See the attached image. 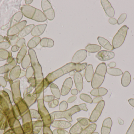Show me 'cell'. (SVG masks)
<instances>
[{
  "mask_svg": "<svg viewBox=\"0 0 134 134\" xmlns=\"http://www.w3.org/2000/svg\"><path fill=\"white\" fill-rule=\"evenodd\" d=\"M87 56V52L86 50H78L74 54L72 60V63L80 64L84 60Z\"/></svg>",
  "mask_w": 134,
  "mask_h": 134,
  "instance_id": "cell-11",
  "label": "cell"
},
{
  "mask_svg": "<svg viewBox=\"0 0 134 134\" xmlns=\"http://www.w3.org/2000/svg\"><path fill=\"white\" fill-rule=\"evenodd\" d=\"M40 44L42 47L51 48L54 46V42L51 39L44 38L41 39Z\"/></svg>",
  "mask_w": 134,
  "mask_h": 134,
  "instance_id": "cell-23",
  "label": "cell"
},
{
  "mask_svg": "<svg viewBox=\"0 0 134 134\" xmlns=\"http://www.w3.org/2000/svg\"><path fill=\"white\" fill-rule=\"evenodd\" d=\"M74 80L76 89L79 92H81L83 89V79L82 76L79 72H76L74 75Z\"/></svg>",
  "mask_w": 134,
  "mask_h": 134,
  "instance_id": "cell-15",
  "label": "cell"
},
{
  "mask_svg": "<svg viewBox=\"0 0 134 134\" xmlns=\"http://www.w3.org/2000/svg\"><path fill=\"white\" fill-rule=\"evenodd\" d=\"M97 128V125L95 124L92 123L85 128L80 134H92L94 133Z\"/></svg>",
  "mask_w": 134,
  "mask_h": 134,
  "instance_id": "cell-26",
  "label": "cell"
},
{
  "mask_svg": "<svg viewBox=\"0 0 134 134\" xmlns=\"http://www.w3.org/2000/svg\"><path fill=\"white\" fill-rule=\"evenodd\" d=\"M51 126L57 129L65 130L71 127V124L69 122L64 120H55L52 122Z\"/></svg>",
  "mask_w": 134,
  "mask_h": 134,
  "instance_id": "cell-16",
  "label": "cell"
},
{
  "mask_svg": "<svg viewBox=\"0 0 134 134\" xmlns=\"http://www.w3.org/2000/svg\"><path fill=\"white\" fill-rule=\"evenodd\" d=\"M44 97L43 92L37 99L38 112L44 124V126L50 127L52 123L51 116L45 106Z\"/></svg>",
  "mask_w": 134,
  "mask_h": 134,
  "instance_id": "cell-5",
  "label": "cell"
},
{
  "mask_svg": "<svg viewBox=\"0 0 134 134\" xmlns=\"http://www.w3.org/2000/svg\"><path fill=\"white\" fill-rule=\"evenodd\" d=\"M27 51V48L26 46V45L24 46L21 49L19 53H18V57H19L20 60L23 58L24 57Z\"/></svg>",
  "mask_w": 134,
  "mask_h": 134,
  "instance_id": "cell-30",
  "label": "cell"
},
{
  "mask_svg": "<svg viewBox=\"0 0 134 134\" xmlns=\"http://www.w3.org/2000/svg\"><path fill=\"white\" fill-rule=\"evenodd\" d=\"M47 24H40L37 25L34 27L31 31V35L35 37H38L41 35L44 32Z\"/></svg>",
  "mask_w": 134,
  "mask_h": 134,
  "instance_id": "cell-18",
  "label": "cell"
},
{
  "mask_svg": "<svg viewBox=\"0 0 134 134\" xmlns=\"http://www.w3.org/2000/svg\"><path fill=\"white\" fill-rule=\"evenodd\" d=\"M115 56V54L111 51L102 50L100 51L96 55V57L101 61H106L113 59Z\"/></svg>",
  "mask_w": 134,
  "mask_h": 134,
  "instance_id": "cell-12",
  "label": "cell"
},
{
  "mask_svg": "<svg viewBox=\"0 0 134 134\" xmlns=\"http://www.w3.org/2000/svg\"><path fill=\"white\" fill-rule=\"evenodd\" d=\"M48 106L49 108H55L56 107H57L53 103V101L48 103Z\"/></svg>",
  "mask_w": 134,
  "mask_h": 134,
  "instance_id": "cell-47",
  "label": "cell"
},
{
  "mask_svg": "<svg viewBox=\"0 0 134 134\" xmlns=\"http://www.w3.org/2000/svg\"><path fill=\"white\" fill-rule=\"evenodd\" d=\"M43 134H53L50 127L44 126L42 129Z\"/></svg>",
  "mask_w": 134,
  "mask_h": 134,
  "instance_id": "cell-40",
  "label": "cell"
},
{
  "mask_svg": "<svg viewBox=\"0 0 134 134\" xmlns=\"http://www.w3.org/2000/svg\"><path fill=\"white\" fill-rule=\"evenodd\" d=\"M44 126V124L42 122V120H39L35 121L34 123V127H39L42 128Z\"/></svg>",
  "mask_w": 134,
  "mask_h": 134,
  "instance_id": "cell-38",
  "label": "cell"
},
{
  "mask_svg": "<svg viewBox=\"0 0 134 134\" xmlns=\"http://www.w3.org/2000/svg\"><path fill=\"white\" fill-rule=\"evenodd\" d=\"M87 65V63H86L82 64H76L71 62L67 63L59 69L50 73L44 79L45 89L60 77L69 73L72 71H82L86 68Z\"/></svg>",
  "mask_w": 134,
  "mask_h": 134,
  "instance_id": "cell-1",
  "label": "cell"
},
{
  "mask_svg": "<svg viewBox=\"0 0 134 134\" xmlns=\"http://www.w3.org/2000/svg\"><path fill=\"white\" fill-rule=\"evenodd\" d=\"M104 106L105 101L104 100L102 101L97 104L90 116L89 120L90 122L94 123L97 121L100 116Z\"/></svg>",
  "mask_w": 134,
  "mask_h": 134,
  "instance_id": "cell-10",
  "label": "cell"
},
{
  "mask_svg": "<svg viewBox=\"0 0 134 134\" xmlns=\"http://www.w3.org/2000/svg\"><path fill=\"white\" fill-rule=\"evenodd\" d=\"M112 126V121L110 118L105 119L103 122L101 129V134H109Z\"/></svg>",
  "mask_w": 134,
  "mask_h": 134,
  "instance_id": "cell-17",
  "label": "cell"
},
{
  "mask_svg": "<svg viewBox=\"0 0 134 134\" xmlns=\"http://www.w3.org/2000/svg\"><path fill=\"white\" fill-rule=\"evenodd\" d=\"M79 91L76 89H73L71 91V94L73 96H76L78 94Z\"/></svg>",
  "mask_w": 134,
  "mask_h": 134,
  "instance_id": "cell-48",
  "label": "cell"
},
{
  "mask_svg": "<svg viewBox=\"0 0 134 134\" xmlns=\"http://www.w3.org/2000/svg\"><path fill=\"white\" fill-rule=\"evenodd\" d=\"M80 111L78 105H75L69 109L66 110L64 111H55L50 113L51 120L53 122L55 121V119H65L68 122H72V116L75 113Z\"/></svg>",
  "mask_w": 134,
  "mask_h": 134,
  "instance_id": "cell-6",
  "label": "cell"
},
{
  "mask_svg": "<svg viewBox=\"0 0 134 134\" xmlns=\"http://www.w3.org/2000/svg\"><path fill=\"white\" fill-rule=\"evenodd\" d=\"M94 72L93 65L90 64L87 65L85 70L84 76L85 79L88 82H90L92 81L93 77Z\"/></svg>",
  "mask_w": 134,
  "mask_h": 134,
  "instance_id": "cell-19",
  "label": "cell"
},
{
  "mask_svg": "<svg viewBox=\"0 0 134 134\" xmlns=\"http://www.w3.org/2000/svg\"><path fill=\"white\" fill-rule=\"evenodd\" d=\"M41 38L39 37H35L31 39L28 43V46L30 49L36 47L41 42Z\"/></svg>",
  "mask_w": 134,
  "mask_h": 134,
  "instance_id": "cell-27",
  "label": "cell"
},
{
  "mask_svg": "<svg viewBox=\"0 0 134 134\" xmlns=\"http://www.w3.org/2000/svg\"><path fill=\"white\" fill-rule=\"evenodd\" d=\"M90 94L94 97H99V93H98V88L94 89L90 92Z\"/></svg>",
  "mask_w": 134,
  "mask_h": 134,
  "instance_id": "cell-41",
  "label": "cell"
},
{
  "mask_svg": "<svg viewBox=\"0 0 134 134\" xmlns=\"http://www.w3.org/2000/svg\"><path fill=\"white\" fill-rule=\"evenodd\" d=\"M99 134L97 132H94V133H93V134Z\"/></svg>",
  "mask_w": 134,
  "mask_h": 134,
  "instance_id": "cell-55",
  "label": "cell"
},
{
  "mask_svg": "<svg viewBox=\"0 0 134 134\" xmlns=\"http://www.w3.org/2000/svg\"><path fill=\"white\" fill-rule=\"evenodd\" d=\"M68 107V104L67 101H63L60 104L59 106V109L60 111H64L67 110Z\"/></svg>",
  "mask_w": 134,
  "mask_h": 134,
  "instance_id": "cell-31",
  "label": "cell"
},
{
  "mask_svg": "<svg viewBox=\"0 0 134 134\" xmlns=\"http://www.w3.org/2000/svg\"><path fill=\"white\" fill-rule=\"evenodd\" d=\"M30 112L32 118L37 119L38 120L41 119V116H40L38 111L34 110V109H31V110H30Z\"/></svg>",
  "mask_w": 134,
  "mask_h": 134,
  "instance_id": "cell-32",
  "label": "cell"
},
{
  "mask_svg": "<svg viewBox=\"0 0 134 134\" xmlns=\"http://www.w3.org/2000/svg\"></svg>",
  "mask_w": 134,
  "mask_h": 134,
  "instance_id": "cell-57",
  "label": "cell"
},
{
  "mask_svg": "<svg viewBox=\"0 0 134 134\" xmlns=\"http://www.w3.org/2000/svg\"><path fill=\"white\" fill-rule=\"evenodd\" d=\"M128 102L131 106H133L134 108V99L131 98V99H129Z\"/></svg>",
  "mask_w": 134,
  "mask_h": 134,
  "instance_id": "cell-50",
  "label": "cell"
},
{
  "mask_svg": "<svg viewBox=\"0 0 134 134\" xmlns=\"http://www.w3.org/2000/svg\"><path fill=\"white\" fill-rule=\"evenodd\" d=\"M73 82L71 77L68 78L65 80L63 84L61 90V94L62 96L67 95L70 92L72 87Z\"/></svg>",
  "mask_w": 134,
  "mask_h": 134,
  "instance_id": "cell-14",
  "label": "cell"
},
{
  "mask_svg": "<svg viewBox=\"0 0 134 134\" xmlns=\"http://www.w3.org/2000/svg\"><path fill=\"white\" fill-rule=\"evenodd\" d=\"M109 22L111 24L115 25L117 23V20L114 18H111L109 19Z\"/></svg>",
  "mask_w": 134,
  "mask_h": 134,
  "instance_id": "cell-45",
  "label": "cell"
},
{
  "mask_svg": "<svg viewBox=\"0 0 134 134\" xmlns=\"http://www.w3.org/2000/svg\"><path fill=\"white\" fill-rule=\"evenodd\" d=\"M102 100V97H95L93 100V103L94 104H98Z\"/></svg>",
  "mask_w": 134,
  "mask_h": 134,
  "instance_id": "cell-43",
  "label": "cell"
},
{
  "mask_svg": "<svg viewBox=\"0 0 134 134\" xmlns=\"http://www.w3.org/2000/svg\"><path fill=\"white\" fill-rule=\"evenodd\" d=\"M33 1H26V4H29L32 3V2Z\"/></svg>",
  "mask_w": 134,
  "mask_h": 134,
  "instance_id": "cell-54",
  "label": "cell"
},
{
  "mask_svg": "<svg viewBox=\"0 0 134 134\" xmlns=\"http://www.w3.org/2000/svg\"><path fill=\"white\" fill-rule=\"evenodd\" d=\"M75 71H72L71 72H69V75L71 76H73L75 75Z\"/></svg>",
  "mask_w": 134,
  "mask_h": 134,
  "instance_id": "cell-52",
  "label": "cell"
},
{
  "mask_svg": "<svg viewBox=\"0 0 134 134\" xmlns=\"http://www.w3.org/2000/svg\"><path fill=\"white\" fill-rule=\"evenodd\" d=\"M101 49V47L95 44H89L86 46V49L89 52L94 53L98 52Z\"/></svg>",
  "mask_w": 134,
  "mask_h": 134,
  "instance_id": "cell-25",
  "label": "cell"
},
{
  "mask_svg": "<svg viewBox=\"0 0 134 134\" xmlns=\"http://www.w3.org/2000/svg\"><path fill=\"white\" fill-rule=\"evenodd\" d=\"M116 64L115 62H112L109 64L108 66L110 68H114L116 66Z\"/></svg>",
  "mask_w": 134,
  "mask_h": 134,
  "instance_id": "cell-49",
  "label": "cell"
},
{
  "mask_svg": "<svg viewBox=\"0 0 134 134\" xmlns=\"http://www.w3.org/2000/svg\"><path fill=\"white\" fill-rule=\"evenodd\" d=\"M98 93H99V96L102 97V96H105L108 93V90L105 88L103 87L98 88Z\"/></svg>",
  "mask_w": 134,
  "mask_h": 134,
  "instance_id": "cell-35",
  "label": "cell"
},
{
  "mask_svg": "<svg viewBox=\"0 0 134 134\" xmlns=\"http://www.w3.org/2000/svg\"><path fill=\"white\" fill-rule=\"evenodd\" d=\"M30 57L29 55H27L25 57L24 59L23 64V67L24 68H26L29 65L31 62Z\"/></svg>",
  "mask_w": 134,
  "mask_h": 134,
  "instance_id": "cell-33",
  "label": "cell"
},
{
  "mask_svg": "<svg viewBox=\"0 0 134 134\" xmlns=\"http://www.w3.org/2000/svg\"><path fill=\"white\" fill-rule=\"evenodd\" d=\"M34 74V69L31 67H30L27 71L26 77L27 78H30L33 76Z\"/></svg>",
  "mask_w": 134,
  "mask_h": 134,
  "instance_id": "cell-37",
  "label": "cell"
},
{
  "mask_svg": "<svg viewBox=\"0 0 134 134\" xmlns=\"http://www.w3.org/2000/svg\"><path fill=\"white\" fill-rule=\"evenodd\" d=\"M100 2L106 15L111 18L113 17L115 15V10L110 2L108 0H102Z\"/></svg>",
  "mask_w": 134,
  "mask_h": 134,
  "instance_id": "cell-13",
  "label": "cell"
},
{
  "mask_svg": "<svg viewBox=\"0 0 134 134\" xmlns=\"http://www.w3.org/2000/svg\"><path fill=\"white\" fill-rule=\"evenodd\" d=\"M55 97L52 95H47V96H45L44 97V102H49L53 101V100H55Z\"/></svg>",
  "mask_w": 134,
  "mask_h": 134,
  "instance_id": "cell-36",
  "label": "cell"
},
{
  "mask_svg": "<svg viewBox=\"0 0 134 134\" xmlns=\"http://www.w3.org/2000/svg\"><path fill=\"white\" fill-rule=\"evenodd\" d=\"M78 107L80 109V111H83L87 112L88 111V109L86 107V105L85 104H82L78 105Z\"/></svg>",
  "mask_w": 134,
  "mask_h": 134,
  "instance_id": "cell-42",
  "label": "cell"
},
{
  "mask_svg": "<svg viewBox=\"0 0 134 134\" xmlns=\"http://www.w3.org/2000/svg\"><path fill=\"white\" fill-rule=\"evenodd\" d=\"M126 134H134V119Z\"/></svg>",
  "mask_w": 134,
  "mask_h": 134,
  "instance_id": "cell-39",
  "label": "cell"
},
{
  "mask_svg": "<svg viewBox=\"0 0 134 134\" xmlns=\"http://www.w3.org/2000/svg\"><path fill=\"white\" fill-rule=\"evenodd\" d=\"M50 90L55 98L59 100L61 96V93L58 87L55 83H52L50 86Z\"/></svg>",
  "mask_w": 134,
  "mask_h": 134,
  "instance_id": "cell-22",
  "label": "cell"
},
{
  "mask_svg": "<svg viewBox=\"0 0 134 134\" xmlns=\"http://www.w3.org/2000/svg\"><path fill=\"white\" fill-rule=\"evenodd\" d=\"M131 82V76L129 72L126 71L123 74L121 80L122 85L124 87L129 86Z\"/></svg>",
  "mask_w": 134,
  "mask_h": 134,
  "instance_id": "cell-21",
  "label": "cell"
},
{
  "mask_svg": "<svg viewBox=\"0 0 134 134\" xmlns=\"http://www.w3.org/2000/svg\"><path fill=\"white\" fill-rule=\"evenodd\" d=\"M77 99V97L76 96H72V97H70L67 100V103H72V102H74Z\"/></svg>",
  "mask_w": 134,
  "mask_h": 134,
  "instance_id": "cell-44",
  "label": "cell"
},
{
  "mask_svg": "<svg viewBox=\"0 0 134 134\" xmlns=\"http://www.w3.org/2000/svg\"><path fill=\"white\" fill-rule=\"evenodd\" d=\"M90 124V120L87 118H81L78 122L73 125L69 130L70 134H80Z\"/></svg>",
  "mask_w": 134,
  "mask_h": 134,
  "instance_id": "cell-8",
  "label": "cell"
},
{
  "mask_svg": "<svg viewBox=\"0 0 134 134\" xmlns=\"http://www.w3.org/2000/svg\"><path fill=\"white\" fill-rule=\"evenodd\" d=\"M118 122H119V124L120 125H123L124 123V122L123 121V120H121V119H118Z\"/></svg>",
  "mask_w": 134,
  "mask_h": 134,
  "instance_id": "cell-51",
  "label": "cell"
},
{
  "mask_svg": "<svg viewBox=\"0 0 134 134\" xmlns=\"http://www.w3.org/2000/svg\"><path fill=\"white\" fill-rule=\"evenodd\" d=\"M57 130H58V129H56L55 130H53L52 131L53 134H58V133H57Z\"/></svg>",
  "mask_w": 134,
  "mask_h": 134,
  "instance_id": "cell-53",
  "label": "cell"
},
{
  "mask_svg": "<svg viewBox=\"0 0 134 134\" xmlns=\"http://www.w3.org/2000/svg\"><path fill=\"white\" fill-rule=\"evenodd\" d=\"M28 52L30 57L31 65L34 72L35 87H37L44 82V76L42 73V68L38 60L36 53L34 50L30 49L28 50Z\"/></svg>",
  "mask_w": 134,
  "mask_h": 134,
  "instance_id": "cell-2",
  "label": "cell"
},
{
  "mask_svg": "<svg viewBox=\"0 0 134 134\" xmlns=\"http://www.w3.org/2000/svg\"><path fill=\"white\" fill-rule=\"evenodd\" d=\"M127 16V15L126 13H123L121 15L117 20V23H118V24H120L122 23L126 19Z\"/></svg>",
  "mask_w": 134,
  "mask_h": 134,
  "instance_id": "cell-34",
  "label": "cell"
},
{
  "mask_svg": "<svg viewBox=\"0 0 134 134\" xmlns=\"http://www.w3.org/2000/svg\"><path fill=\"white\" fill-rule=\"evenodd\" d=\"M107 72L109 74L114 76H119L123 74V72L120 69L115 68H108Z\"/></svg>",
  "mask_w": 134,
  "mask_h": 134,
  "instance_id": "cell-28",
  "label": "cell"
},
{
  "mask_svg": "<svg viewBox=\"0 0 134 134\" xmlns=\"http://www.w3.org/2000/svg\"><path fill=\"white\" fill-rule=\"evenodd\" d=\"M128 29L129 28L126 25H124L118 31L113 39V49H117L123 45L126 37Z\"/></svg>",
  "mask_w": 134,
  "mask_h": 134,
  "instance_id": "cell-7",
  "label": "cell"
},
{
  "mask_svg": "<svg viewBox=\"0 0 134 134\" xmlns=\"http://www.w3.org/2000/svg\"><path fill=\"white\" fill-rule=\"evenodd\" d=\"M80 98L82 100L89 104H92L93 103L92 98L89 95L85 94H82L80 95Z\"/></svg>",
  "mask_w": 134,
  "mask_h": 134,
  "instance_id": "cell-29",
  "label": "cell"
},
{
  "mask_svg": "<svg viewBox=\"0 0 134 134\" xmlns=\"http://www.w3.org/2000/svg\"><path fill=\"white\" fill-rule=\"evenodd\" d=\"M107 70V66L105 63H101L98 65L91 81L92 88H98L101 85L104 80Z\"/></svg>",
  "mask_w": 134,
  "mask_h": 134,
  "instance_id": "cell-4",
  "label": "cell"
},
{
  "mask_svg": "<svg viewBox=\"0 0 134 134\" xmlns=\"http://www.w3.org/2000/svg\"><path fill=\"white\" fill-rule=\"evenodd\" d=\"M22 12L24 15L29 19L37 22H44L46 20V17L44 13L30 5H24L22 7Z\"/></svg>",
  "mask_w": 134,
  "mask_h": 134,
  "instance_id": "cell-3",
  "label": "cell"
},
{
  "mask_svg": "<svg viewBox=\"0 0 134 134\" xmlns=\"http://www.w3.org/2000/svg\"><path fill=\"white\" fill-rule=\"evenodd\" d=\"M34 27V25L33 24L27 26L19 33L18 35V37L20 38L27 35L28 34H30L31 31H32Z\"/></svg>",
  "mask_w": 134,
  "mask_h": 134,
  "instance_id": "cell-24",
  "label": "cell"
},
{
  "mask_svg": "<svg viewBox=\"0 0 134 134\" xmlns=\"http://www.w3.org/2000/svg\"><path fill=\"white\" fill-rule=\"evenodd\" d=\"M58 134H70L68 131L63 129H58L57 130Z\"/></svg>",
  "mask_w": 134,
  "mask_h": 134,
  "instance_id": "cell-46",
  "label": "cell"
},
{
  "mask_svg": "<svg viewBox=\"0 0 134 134\" xmlns=\"http://www.w3.org/2000/svg\"><path fill=\"white\" fill-rule=\"evenodd\" d=\"M97 39L100 45L103 48L109 50H114L113 46L104 38L98 37Z\"/></svg>",
  "mask_w": 134,
  "mask_h": 134,
  "instance_id": "cell-20",
  "label": "cell"
},
{
  "mask_svg": "<svg viewBox=\"0 0 134 134\" xmlns=\"http://www.w3.org/2000/svg\"><path fill=\"white\" fill-rule=\"evenodd\" d=\"M41 6L46 18L49 20H53L55 17V12L49 1L42 0L41 2Z\"/></svg>",
  "mask_w": 134,
  "mask_h": 134,
  "instance_id": "cell-9",
  "label": "cell"
},
{
  "mask_svg": "<svg viewBox=\"0 0 134 134\" xmlns=\"http://www.w3.org/2000/svg\"></svg>",
  "mask_w": 134,
  "mask_h": 134,
  "instance_id": "cell-58",
  "label": "cell"
},
{
  "mask_svg": "<svg viewBox=\"0 0 134 134\" xmlns=\"http://www.w3.org/2000/svg\"></svg>",
  "mask_w": 134,
  "mask_h": 134,
  "instance_id": "cell-56",
  "label": "cell"
}]
</instances>
